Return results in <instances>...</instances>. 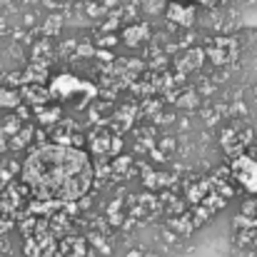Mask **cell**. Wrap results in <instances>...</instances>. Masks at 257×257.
Masks as SVG:
<instances>
[{
  "label": "cell",
  "instance_id": "obj_1",
  "mask_svg": "<svg viewBox=\"0 0 257 257\" xmlns=\"http://www.w3.org/2000/svg\"><path fill=\"white\" fill-rule=\"evenodd\" d=\"M23 180L45 202L80 200L92 185V165L83 150L70 145H40L23 163Z\"/></svg>",
  "mask_w": 257,
  "mask_h": 257
},
{
  "label": "cell",
  "instance_id": "obj_2",
  "mask_svg": "<svg viewBox=\"0 0 257 257\" xmlns=\"http://www.w3.org/2000/svg\"><path fill=\"white\" fill-rule=\"evenodd\" d=\"M232 175L247 192H257V163L252 158H237L232 165Z\"/></svg>",
  "mask_w": 257,
  "mask_h": 257
},
{
  "label": "cell",
  "instance_id": "obj_3",
  "mask_svg": "<svg viewBox=\"0 0 257 257\" xmlns=\"http://www.w3.org/2000/svg\"><path fill=\"white\" fill-rule=\"evenodd\" d=\"M83 90H85V92H92V87L87 85V83L75 80L73 75H60V78L53 83V92H55L58 97H63V100H68V97H73V95H83Z\"/></svg>",
  "mask_w": 257,
  "mask_h": 257
},
{
  "label": "cell",
  "instance_id": "obj_4",
  "mask_svg": "<svg viewBox=\"0 0 257 257\" xmlns=\"http://www.w3.org/2000/svg\"><path fill=\"white\" fill-rule=\"evenodd\" d=\"M168 18H170L172 23H177V25H192L195 23V10L190 8V5H182V3H172L170 8H168Z\"/></svg>",
  "mask_w": 257,
  "mask_h": 257
},
{
  "label": "cell",
  "instance_id": "obj_5",
  "mask_svg": "<svg viewBox=\"0 0 257 257\" xmlns=\"http://www.w3.org/2000/svg\"><path fill=\"white\" fill-rule=\"evenodd\" d=\"M197 3H202V5H215L217 0H197Z\"/></svg>",
  "mask_w": 257,
  "mask_h": 257
},
{
  "label": "cell",
  "instance_id": "obj_6",
  "mask_svg": "<svg viewBox=\"0 0 257 257\" xmlns=\"http://www.w3.org/2000/svg\"><path fill=\"white\" fill-rule=\"evenodd\" d=\"M172 3H182V5H187V3H192V0H172Z\"/></svg>",
  "mask_w": 257,
  "mask_h": 257
}]
</instances>
